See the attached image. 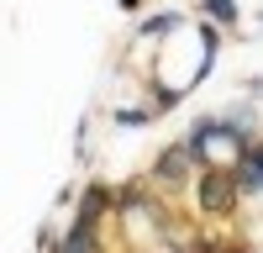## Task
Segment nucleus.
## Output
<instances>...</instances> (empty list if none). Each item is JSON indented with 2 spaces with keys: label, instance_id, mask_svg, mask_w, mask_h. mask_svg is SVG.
I'll return each mask as SVG.
<instances>
[{
  "label": "nucleus",
  "instance_id": "6e6552de",
  "mask_svg": "<svg viewBox=\"0 0 263 253\" xmlns=\"http://www.w3.org/2000/svg\"><path fill=\"white\" fill-rule=\"evenodd\" d=\"M121 11H126V16H132V11H142V0H121Z\"/></svg>",
  "mask_w": 263,
  "mask_h": 253
},
{
  "label": "nucleus",
  "instance_id": "423d86ee",
  "mask_svg": "<svg viewBox=\"0 0 263 253\" xmlns=\"http://www.w3.org/2000/svg\"><path fill=\"white\" fill-rule=\"evenodd\" d=\"M158 116V105H116V127H147Z\"/></svg>",
  "mask_w": 263,
  "mask_h": 253
},
{
  "label": "nucleus",
  "instance_id": "20e7f679",
  "mask_svg": "<svg viewBox=\"0 0 263 253\" xmlns=\"http://www.w3.org/2000/svg\"><path fill=\"white\" fill-rule=\"evenodd\" d=\"M179 11H158V16H142L137 21V42H147V37H168V32H179Z\"/></svg>",
  "mask_w": 263,
  "mask_h": 253
},
{
  "label": "nucleus",
  "instance_id": "7ed1b4c3",
  "mask_svg": "<svg viewBox=\"0 0 263 253\" xmlns=\"http://www.w3.org/2000/svg\"><path fill=\"white\" fill-rule=\"evenodd\" d=\"M232 174H237V185H242V195L263 201V137H253L242 153L232 158Z\"/></svg>",
  "mask_w": 263,
  "mask_h": 253
},
{
  "label": "nucleus",
  "instance_id": "f03ea898",
  "mask_svg": "<svg viewBox=\"0 0 263 253\" xmlns=\"http://www.w3.org/2000/svg\"><path fill=\"white\" fill-rule=\"evenodd\" d=\"M200 169H205V164H200V153H195V148L179 137V142H168L163 153L153 158V169H147V185H153V190H163V195H174V190H184V185L195 190Z\"/></svg>",
  "mask_w": 263,
  "mask_h": 253
},
{
  "label": "nucleus",
  "instance_id": "0eeeda50",
  "mask_svg": "<svg viewBox=\"0 0 263 253\" xmlns=\"http://www.w3.org/2000/svg\"><path fill=\"white\" fill-rule=\"evenodd\" d=\"M190 90H184V84H174V90H163V84H153V90H147V105H158V111H174V105H179Z\"/></svg>",
  "mask_w": 263,
  "mask_h": 253
},
{
  "label": "nucleus",
  "instance_id": "39448f33",
  "mask_svg": "<svg viewBox=\"0 0 263 253\" xmlns=\"http://www.w3.org/2000/svg\"><path fill=\"white\" fill-rule=\"evenodd\" d=\"M195 11H200L205 21H216V27H237V21H242L237 0H195Z\"/></svg>",
  "mask_w": 263,
  "mask_h": 253
},
{
  "label": "nucleus",
  "instance_id": "f257e3e1",
  "mask_svg": "<svg viewBox=\"0 0 263 253\" xmlns=\"http://www.w3.org/2000/svg\"><path fill=\"white\" fill-rule=\"evenodd\" d=\"M195 206H200V216H216L227 222L237 206H242V185H237L232 164H205L200 179H195Z\"/></svg>",
  "mask_w": 263,
  "mask_h": 253
}]
</instances>
